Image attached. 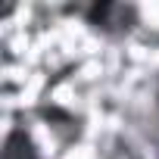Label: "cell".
Segmentation results:
<instances>
[{"label": "cell", "mask_w": 159, "mask_h": 159, "mask_svg": "<svg viewBox=\"0 0 159 159\" xmlns=\"http://www.w3.org/2000/svg\"><path fill=\"white\" fill-rule=\"evenodd\" d=\"M0 159H44V150L31 131V125L16 116L13 125L3 134V147H0Z\"/></svg>", "instance_id": "3957f363"}, {"label": "cell", "mask_w": 159, "mask_h": 159, "mask_svg": "<svg viewBox=\"0 0 159 159\" xmlns=\"http://www.w3.org/2000/svg\"><path fill=\"white\" fill-rule=\"evenodd\" d=\"M143 91H147V94H137V97H134L128 119H131L134 131H137L153 150H159V75L153 78V81H147Z\"/></svg>", "instance_id": "7a4b0ae2"}, {"label": "cell", "mask_w": 159, "mask_h": 159, "mask_svg": "<svg viewBox=\"0 0 159 159\" xmlns=\"http://www.w3.org/2000/svg\"><path fill=\"white\" fill-rule=\"evenodd\" d=\"M69 13H75L88 25V31H94L109 44H122L134 38L143 25V10L131 0H91V3L69 7Z\"/></svg>", "instance_id": "6da1fadb"}]
</instances>
